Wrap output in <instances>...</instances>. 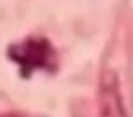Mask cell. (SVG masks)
I'll use <instances>...</instances> for the list:
<instances>
[{"label":"cell","instance_id":"1","mask_svg":"<svg viewBox=\"0 0 133 117\" xmlns=\"http://www.w3.org/2000/svg\"><path fill=\"white\" fill-rule=\"evenodd\" d=\"M9 57L17 62L22 73H31L38 68H53L55 51L42 39H28L9 48Z\"/></svg>","mask_w":133,"mask_h":117},{"label":"cell","instance_id":"2","mask_svg":"<svg viewBox=\"0 0 133 117\" xmlns=\"http://www.w3.org/2000/svg\"><path fill=\"white\" fill-rule=\"evenodd\" d=\"M97 117H128L118 79L108 71L100 79L97 93Z\"/></svg>","mask_w":133,"mask_h":117},{"label":"cell","instance_id":"3","mask_svg":"<svg viewBox=\"0 0 133 117\" xmlns=\"http://www.w3.org/2000/svg\"><path fill=\"white\" fill-rule=\"evenodd\" d=\"M0 117H20V115H13V113H8V115H0Z\"/></svg>","mask_w":133,"mask_h":117}]
</instances>
